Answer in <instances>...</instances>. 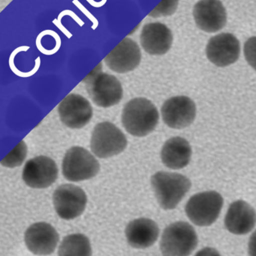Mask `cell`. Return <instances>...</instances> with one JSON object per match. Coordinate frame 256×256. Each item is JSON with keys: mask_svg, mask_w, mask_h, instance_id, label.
I'll list each match as a JSON object with an SVG mask.
<instances>
[{"mask_svg": "<svg viewBox=\"0 0 256 256\" xmlns=\"http://www.w3.org/2000/svg\"><path fill=\"white\" fill-rule=\"evenodd\" d=\"M157 108L144 98H134L123 108L122 122L131 135L143 137L154 130L159 122Z\"/></svg>", "mask_w": 256, "mask_h": 256, "instance_id": "cell-1", "label": "cell"}, {"mask_svg": "<svg viewBox=\"0 0 256 256\" xmlns=\"http://www.w3.org/2000/svg\"><path fill=\"white\" fill-rule=\"evenodd\" d=\"M151 185L160 207L172 210L189 192L192 182L180 173L158 172L152 176Z\"/></svg>", "mask_w": 256, "mask_h": 256, "instance_id": "cell-2", "label": "cell"}, {"mask_svg": "<svg viewBox=\"0 0 256 256\" xmlns=\"http://www.w3.org/2000/svg\"><path fill=\"white\" fill-rule=\"evenodd\" d=\"M101 64L96 67L83 82L86 90L95 104L100 108H108L117 104L123 98L121 84L116 76L103 73Z\"/></svg>", "mask_w": 256, "mask_h": 256, "instance_id": "cell-3", "label": "cell"}, {"mask_svg": "<svg viewBox=\"0 0 256 256\" xmlns=\"http://www.w3.org/2000/svg\"><path fill=\"white\" fill-rule=\"evenodd\" d=\"M198 236L193 227L186 222H176L162 233L160 250L163 256H189L198 245Z\"/></svg>", "mask_w": 256, "mask_h": 256, "instance_id": "cell-4", "label": "cell"}, {"mask_svg": "<svg viewBox=\"0 0 256 256\" xmlns=\"http://www.w3.org/2000/svg\"><path fill=\"white\" fill-rule=\"evenodd\" d=\"M224 200L216 191H205L192 196L185 212L191 222L198 226H209L216 222L223 207Z\"/></svg>", "mask_w": 256, "mask_h": 256, "instance_id": "cell-5", "label": "cell"}, {"mask_svg": "<svg viewBox=\"0 0 256 256\" xmlns=\"http://www.w3.org/2000/svg\"><path fill=\"white\" fill-rule=\"evenodd\" d=\"M62 170L66 180L82 182L96 176L100 170V165L87 149L75 146L69 149L65 154Z\"/></svg>", "mask_w": 256, "mask_h": 256, "instance_id": "cell-6", "label": "cell"}, {"mask_svg": "<svg viewBox=\"0 0 256 256\" xmlns=\"http://www.w3.org/2000/svg\"><path fill=\"white\" fill-rule=\"evenodd\" d=\"M127 146L124 134L112 123L105 122L95 127L92 134L90 147L99 158H108L122 153Z\"/></svg>", "mask_w": 256, "mask_h": 256, "instance_id": "cell-7", "label": "cell"}, {"mask_svg": "<svg viewBox=\"0 0 256 256\" xmlns=\"http://www.w3.org/2000/svg\"><path fill=\"white\" fill-rule=\"evenodd\" d=\"M53 202L58 216L71 220L82 214L87 206V197L79 186L63 184L54 191Z\"/></svg>", "mask_w": 256, "mask_h": 256, "instance_id": "cell-8", "label": "cell"}, {"mask_svg": "<svg viewBox=\"0 0 256 256\" xmlns=\"http://www.w3.org/2000/svg\"><path fill=\"white\" fill-rule=\"evenodd\" d=\"M58 174V167L51 158L39 156L26 162L22 178L27 186L36 189H45L57 180Z\"/></svg>", "mask_w": 256, "mask_h": 256, "instance_id": "cell-9", "label": "cell"}, {"mask_svg": "<svg viewBox=\"0 0 256 256\" xmlns=\"http://www.w3.org/2000/svg\"><path fill=\"white\" fill-rule=\"evenodd\" d=\"M240 54L238 39L231 33H221L209 40L206 46V55L210 62L223 68L234 64Z\"/></svg>", "mask_w": 256, "mask_h": 256, "instance_id": "cell-10", "label": "cell"}, {"mask_svg": "<svg viewBox=\"0 0 256 256\" xmlns=\"http://www.w3.org/2000/svg\"><path fill=\"white\" fill-rule=\"evenodd\" d=\"M162 120L174 129H183L192 124L196 117V105L187 96H176L168 99L162 106Z\"/></svg>", "mask_w": 256, "mask_h": 256, "instance_id": "cell-11", "label": "cell"}, {"mask_svg": "<svg viewBox=\"0 0 256 256\" xmlns=\"http://www.w3.org/2000/svg\"><path fill=\"white\" fill-rule=\"evenodd\" d=\"M58 112L60 120L66 127L80 129L91 120L93 108L83 96L69 94L59 104Z\"/></svg>", "mask_w": 256, "mask_h": 256, "instance_id": "cell-12", "label": "cell"}, {"mask_svg": "<svg viewBox=\"0 0 256 256\" xmlns=\"http://www.w3.org/2000/svg\"><path fill=\"white\" fill-rule=\"evenodd\" d=\"M193 16L197 26L206 32H217L226 25V10L219 0H200L194 6Z\"/></svg>", "mask_w": 256, "mask_h": 256, "instance_id": "cell-13", "label": "cell"}, {"mask_svg": "<svg viewBox=\"0 0 256 256\" xmlns=\"http://www.w3.org/2000/svg\"><path fill=\"white\" fill-rule=\"evenodd\" d=\"M24 242L27 249L34 255H51L58 245L59 234L51 224L36 222L27 228Z\"/></svg>", "mask_w": 256, "mask_h": 256, "instance_id": "cell-14", "label": "cell"}, {"mask_svg": "<svg viewBox=\"0 0 256 256\" xmlns=\"http://www.w3.org/2000/svg\"><path fill=\"white\" fill-rule=\"evenodd\" d=\"M141 60V50L136 42L126 38L107 55L105 62L113 72L125 74L135 70Z\"/></svg>", "mask_w": 256, "mask_h": 256, "instance_id": "cell-15", "label": "cell"}, {"mask_svg": "<svg viewBox=\"0 0 256 256\" xmlns=\"http://www.w3.org/2000/svg\"><path fill=\"white\" fill-rule=\"evenodd\" d=\"M140 40L143 49L150 55H164L171 49L173 36L170 28L161 22H150L143 27Z\"/></svg>", "mask_w": 256, "mask_h": 256, "instance_id": "cell-16", "label": "cell"}, {"mask_svg": "<svg viewBox=\"0 0 256 256\" xmlns=\"http://www.w3.org/2000/svg\"><path fill=\"white\" fill-rule=\"evenodd\" d=\"M256 225L255 209L243 200L230 204L225 218V226L228 232L237 236L250 232Z\"/></svg>", "mask_w": 256, "mask_h": 256, "instance_id": "cell-17", "label": "cell"}, {"mask_svg": "<svg viewBox=\"0 0 256 256\" xmlns=\"http://www.w3.org/2000/svg\"><path fill=\"white\" fill-rule=\"evenodd\" d=\"M128 244L135 249H146L153 246L159 236V228L155 221L139 218L131 221L126 228Z\"/></svg>", "mask_w": 256, "mask_h": 256, "instance_id": "cell-18", "label": "cell"}, {"mask_svg": "<svg viewBox=\"0 0 256 256\" xmlns=\"http://www.w3.org/2000/svg\"><path fill=\"white\" fill-rule=\"evenodd\" d=\"M192 154V148L186 138L172 137L164 144L161 152V159L168 168L180 170L189 165Z\"/></svg>", "mask_w": 256, "mask_h": 256, "instance_id": "cell-19", "label": "cell"}, {"mask_svg": "<svg viewBox=\"0 0 256 256\" xmlns=\"http://www.w3.org/2000/svg\"><path fill=\"white\" fill-rule=\"evenodd\" d=\"M92 246L87 236L82 234H69L62 240L59 256H92Z\"/></svg>", "mask_w": 256, "mask_h": 256, "instance_id": "cell-20", "label": "cell"}, {"mask_svg": "<svg viewBox=\"0 0 256 256\" xmlns=\"http://www.w3.org/2000/svg\"><path fill=\"white\" fill-rule=\"evenodd\" d=\"M27 152V146H26L25 142L22 141L2 160L1 164L4 166L10 167V168L19 166L25 160Z\"/></svg>", "mask_w": 256, "mask_h": 256, "instance_id": "cell-21", "label": "cell"}, {"mask_svg": "<svg viewBox=\"0 0 256 256\" xmlns=\"http://www.w3.org/2000/svg\"><path fill=\"white\" fill-rule=\"evenodd\" d=\"M179 0H162L150 14L153 18L169 16L175 12Z\"/></svg>", "mask_w": 256, "mask_h": 256, "instance_id": "cell-22", "label": "cell"}, {"mask_svg": "<svg viewBox=\"0 0 256 256\" xmlns=\"http://www.w3.org/2000/svg\"><path fill=\"white\" fill-rule=\"evenodd\" d=\"M243 52L248 64L256 70V37L249 38L246 40Z\"/></svg>", "mask_w": 256, "mask_h": 256, "instance_id": "cell-23", "label": "cell"}, {"mask_svg": "<svg viewBox=\"0 0 256 256\" xmlns=\"http://www.w3.org/2000/svg\"><path fill=\"white\" fill-rule=\"evenodd\" d=\"M74 4H76L77 7L79 8L80 9H81V10H82L83 13L85 14L86 15H87V18H89V19L90 20L93 21V24L94 25L93 26V27L92 28H93V30H95V28H96V27L98 26V21L97 20L95 19L94 16H93V15L89 13L88 10H87V9L83 7L82 4H81V3L79 2H78V0H75V1L73 2Z\"/></svg>", "mask_w": 256, "mask_h": 256, "instance_id": "cell-24", "label": "cell"}, {"mask_svg": "<svg viewBox=\"0 0 256 256\" xmlns=\"http://www.w3.org/2000/svg\"><path fill=\"white\" fill-rule=\"evenodd\" d=\"M248 252L249 256H256V231L251 236L248 244Z\"/></svg>", "mask_w": 256, "mask_h": 256, "instance_id": "cell-25", "label": "cell"}, {"mask_svg": "<svg viewBox=\"0 0 256 256\" xmlns=\"http://www.w3.org/2000/svg\"><path fill=\"white\" fill-rule=\"evenodd\" d=\"M195 256H221L216 250L211 248H206L198 251Z\"/></svg>", "mask_w": 256, "mask_h": 256, "instance_id": "cell-26", "label": "cell"}, {"mask_svg": "<svg viewBox=\"0 0 256 256\" xmlns=\"http://www.w3.org/2000/svg\"><path fill=\"white\" fill-rule=\"evenodd\" d=\"M68 14L69 15V16H74V20H75V21H76L77 22H78V24H80V26H82L83 25H84V22L83 21H81V20L79 19V18H78V16H76V15L75 14L73 13V12H71V10H64V12H63V13L60 14V15H59V18L57 20L60 22V20H61L62 16H64V15Z\"/></svg>", "mask_w": 256, "mask_h": 256, "instance_id": "cell-27", "label": "cell"}]
</instances>
